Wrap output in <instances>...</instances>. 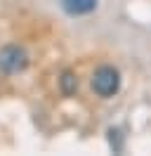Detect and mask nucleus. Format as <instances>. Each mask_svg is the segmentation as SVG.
<instances>
[{
    "instance_id": "3",
    "label": "nucleus",
    "mask_w": 151,
    "mask_h": 156,
    "mask_svg": "<svg viewBox=\"0 0 151 156\" xmlns=\"http://www.w3.org/2000/svg\"><path fill=\"white\" fill-rule=\"evenodd\" d=\"M61 7L71 17H83L97 10V0H61Z\"/></svg>"
},
{
    "instance_id": "2",
    "label": "nucleus",
    "mask_w": 151,
    "mask_h": 156,
    "mask_svg": "<svg viewBox=\"0 0 151 156\" xmlns=\"http://www.w3.org/2000/svg\"><path fill=\"white\" fill-rule=\"evenodd\" d=\"M28 64L26 52L17 45H7V48L0 50V71L2 73H19L24 71Z\"/></svg>"
},
{
    "instance_id": "4",
    "label": "nucleus",
    "mask_w": 151,
    "mask_h": 156,
    "mask_svg": "<svg viewBox=\"0 0 151 156\" xmlns=\"http://www.w3.org/2000/svg\"><path fill=\"white\" fill-rule=\"evenodd\" d=\"M76 88H78V80H76L71 73H64V76H61V90H64L66 95H71Z\"/></svg>"
},
{
    "instance_id": "1",
    "label": "nucleus",
    "mask_w": 151,
    "mask_h": 156,
    "mask_svg": "<svg viewBox=\"0 0 151 156\" xmlns=\"http://www.w3.org/2000/svg\"><path fill=\"white\" fill-rule=\"evenodd\" d=\"M121 88V73L113 66H99L92 73V90L99 97H113Z\"/></svg>"
}]
</instances>
